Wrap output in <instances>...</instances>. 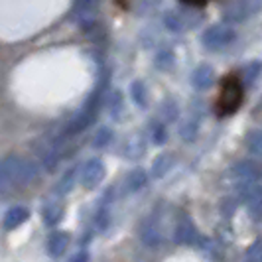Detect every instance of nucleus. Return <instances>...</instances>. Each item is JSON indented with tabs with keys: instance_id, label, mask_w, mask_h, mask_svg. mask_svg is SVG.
Here are the masks:
<instances>
[{
	"instance_id": "f257e3e1",
	"label": "nucleus",
	"mask_w": 262,
	"mask_h": 262,
	"mask_svg": "<svg viewBox=\"0 0 262 262\" xmlns=\"http://www.w3.org/2000/svg\"><path fill=\"white\" fill-rule=\"evenodd\" d=\"M4 164V171L8 178V184L12 185H26L36 178V168L20 156H6L2 160Z\"/></svg>"
},
{
	"instance_id": "f03ea898",
	"label": "nucleus",
	"mask_w": 262,
	"mask_h": 262,
	"mask_svg": "<svg viewBox=\"0 0 262 262\" xmlns=\"http://www.w3.org/2000/svg\"><path fill=\"white\" fill-rule=\"evenodd\" d=\"M243 103V85L236 77H227L223 81V89H221V97L217 108L221 115H231Z\"/></svg>"
},
{
	"instance_id": "7ed1b4c3",
	"label": "nucleus",
	"mask_w": 262,
	"mask_h": 262,
	"mask_svg": "<svg viewBox=\"0 0 262 262\" xmlns=\"http://www.w3.org/2000/svg\"><path fill=\"white\" fill-rule=\"evenodd\" d=\"M235 38H236L235 30L229 26V24H215V26H209L203 32L201 41H203V46L207 50L219 52V50H223L227 46H231L235 41Z\"/></svg>"
},
{
	"instance_id": "20e7f679",
	"label": "nucleus",
	"mask_w": 262,
	"mask_h": 262,
	"mask_svg": "<svg viewBox=\"0 0 262 262\" xmlns=\"http://www.w3.org/2000/svg\"><path fill=\"white\" fill-rule=\"evenodd\" d=\"M99 6H101V0H73V14L83 30L91 32L97 28Z\"/></svg>"
},
{
	"instance_id": "39448f33",
	"label": "nucleus",
	"mask_w": 262,
	"mask_h": 262,
	"mask_svg": "<svg viewBox=\"0 0 262 262\" xmlns=\"http://www.w3.org/2000/svg\"><path fill=\"white\" fill-rule=\"evenodd\" d=\"M105 180V164L101 158H91L81 170V184L85 189H93Z\"/></svg>"
},
{
	"instance_id": "423d86ee",
	"label": "nucleus",
	"mask_w": 262,
	"mask_h": 262,
	"mask_svg": "<svg viewBox=\"0 0 262 262\" xmlns=\"http://www.w3.org/2000/svg\"><path fill=\"white\" fill-rule=\"evenodd\" d=\"M197 241H199V235H197L193 221L187 215H182L173 229V243L182 245V247H189V245H195Z\"/></svg>"
},
{
	"instance_id": "0eeeda50",
	"label": "nucleus",
	"mask_w": 262,
	"mask_h": 262,
	"mask_svg": "<svg viewBox=\"0 0 262 262\" xmlns=\"http://www.w3.org/2000/svg\"><path fill=\"white\" fill-rule=\"evenodd\" d=\"M34 152H36V156H38V160H39V166H41L43 170L55 171L57 164H59V156H57V152H55V146H53L50 140H46V138L38 140V142L34 144Z\"/></svg>"
},
{
	"instance_id": "6e6552de",
	"label": "nucleus",
	"mask_w": 262,
	"mask_h": 262,
	"mask_svg": "<svg viewBox=\"0 0 262 262\" xmlns=\"http://www.w3.org/2000/svg\"><path fill=\"white\" fill-rule=\"evenodd\" d=\"M223 16L229 24H241L250 16V0H227Z\"/></svg>"
},
{
	"instance_id": "1a4fd4ad",
	"label": "nucleus",
	"mask_w": 262,
	"mask_h": 262,
	"mask_svg": "<svg viewBox=\"0 0 262 262\" xmlns=\"http://www.w3.org/2000/svg\"><path fill=\"white\" fill-rule=\"evenodd\" d=\"M140 238L148 249H158L162 245V231H160V221H158L156 215H150L142 223Z\"/></svg>"
},
{
	"instance_id": "9d476101",
	"label": "nucleus",
	"mask_w": 262,
	"mask_h": 262,
	"mask_svg": "<svg viewBox=\"0 0 262 262\" xmlns=\"http://www.w3.org/2000/svg\"><path fill=\"white\" fill-rule=\"evenodd\" d=\"M191 83H193V87H195L197 91H207L211 85L215 83V71H213V67L207 66V63L199 66L193 71Z\"/></svg>"
},
{
	"instance_id": "9b49d317",
	"label": "nucleus",
	"mask_w": 262,
	"mask_h": 262,
	"mask_svg": "<svg viewBox=\"0 0 262 262\" xmlns=\"http://www.w3.org/2000/svg\"><path fill=\"white\" fill-rule=\"evenodd\" d=\"M69 247V235L63 231H55L48 238V254L53 258H59Z\"/></svg>"
},
{
	"instance_id": "f8f14e48",
	"label": "nucleus",
	"mask_w": 262,
	"mask_h": 262,
	"mask_svg": "<svg viewBox=\"0 0 262 262\" xmlns=\"http://www.w3.org/2000/svg\"><path fill=\"white\" fill-rule=\"evenodd\" d=\"M146 184H148V173H146V170L144 168H134L126 176V180H124V191L126 193H134V191L146 187Z\"/></svg>"
},
{
	"instance_id": "ddd939ff",
	"label": "nucleus",
	"mask_w": 262,
	"mask_h": 262,
	"mask_svg": "<svg viewBox=\"0 0 262 262\" xmlns=\"http://www.w3.org/2000/svg\"><path fill=\"white\" fill-rule=\"evenodd\" d=\"M231 176L235 178L236 182H243V180H258V166L254 162H238L235 168L231 170Z\"/></svg>"
},
{
	"instance_id": "4468645a",
	"label": "nucleus",
	"mask_w": 262,
	"mask_h": 262,
	"mask_svg": "<svg viewBox=\"0 0 262 262\" xmlns=\"http://www.w3.org/2000/svg\"><path fill=\"white\" fill-rule=\"evenodd\" d=\"M28 217H30V211H28L26 207H22V205L12 207V209L6 211V215H4V227H6L8 231H12V229L20 227L22 223H26Z\"/></svg>"
},
{
	"instance_id": "2eb2a0df",
	"label": "nucleus",
	"mask_w": 262,
	"mask_h": 262,
	"mask_svg": "<svg viewBox=\"0 0 262 262\" xmlns=\"http://www.w3.org/2000/svg\"><path fill=\"white\" fill-rule=\"evenodd\" d=\"M144 150H146V142L140 134H132V136H128V140L124 142V148H122L124 156L130 158V160L142 156V154H144Z\"/></svg>"
},
{
	"instance_id": "dca6fc26",
	"label": "nucleus",
	"mask_w": 262,
	"mask_h": 262,
	"mask_svg": "<svg viewBox=\"0 0 262 262\" xmlns=\"http://www.w3.org/2000/svg\"><path fill=\"white\" fill-rule=\"evenodd\" d=\"M75 182H77V168H69V170L61 176L59 184L55 185V193H57V195H67V193L75 187Z\"/></svg>"
},
{
	"instance_id": "f3484780",
	"label": "nucleus",
	"mask_w": 262,
	"mask_h": 262,
	"mask_svg": "<svg viewBox=\"0 0 262 262\" xmlns=\"http://www.w3.org/2000/svg\"><path fill=\"white\" fill-rule=\"evenodd\" d=\"M61 217H63V207L59 205V203H50V205H46L43 207V215H41V219H43V223L53 227V225H57L61 221Z\"/></svg>"
},
{
	"instance_id": "a211bd4d",
	"label": "nucleus",
	"mask_w": 262,
	"mask_h": 262,
	"mask_svg": "<svg viewBox=\"0 0 262 262\" xmlns=\"http://www.w3.org/2000/svg\"><path fill=\"white\" fill-rule=\"evenodd\" d=\"M171 156L170 154H160L158 158H154V164H152V176L154 178H164L171 168Z\"/></svg>"
},
{
	"instance_id": "6ab92c4d",
	"label": "nucleus",
	"mask_w": 262,
	"mask_h": 262,
	"mask_svg": "<svg viewBox=\"0 0 262 262\" xmlns=\"http://www.w3.org/2000/svg\"><path fill=\"white\" fill-rule=\"evenodd\" d=\"M130 95H132V101L140 106V108H146V106H148V91H146L142 81H134V83H132Z\"/></svg>"
},
{
	"instance_id": "aec40b11",
	"label": "nucleus",
	"mask_w": 262,
	"mask_h": 262,
	"mask_svg": "<svg viewBox=\"0 0 262 262\" xmlns=\"http://www.w3.org/2000/svg\"><path fill=\"white\" fill-rule=\"evenodd\" d=\"M150 138L154 144H164L166 138H168V128H166V122L162 120H152L150 122Z\"/></svg>"
},
{
	"instance_id": "412c9836",
	"label": "nucleus",
	"mask_w": 262,
	"mask_h": 262,
	"mask_svg": "<svg viewBox=\"0 0 262 262\" xmlns=\"http://www.w3.org/2000/svg\"><path fill=\"white\" fill-rule=\"evenodd\" d=\"M111 142H113V130H111L108 126L99 128L97 134L93 136V146H95V148H106Z\"/></svg>"
},
{
	"instance_id": "4be33fe9",
	"label": "nucleus",
	"mask_w": 262,
	"mask_h": 262,
	"mask_svg": "<svg viewBox=\"0 0 262 262\" xmlns=\"http://www.w3.org/2000/svg\"><path fill=\"white\" fill-rule=\"evenodd\" d=\"M197 130H199V124H197V120L193 118H189V120H185L184 124H182V128H180V134H182V138L184 140H193L197 136Z\"/></svg>"
},
{
	"instance_id": "5701e85b",
	"label": "nucleus",
	"mask_w": 262,
	"mask_h": 262,
	"mask_svg": "<svg viewBox=\"0 0 262 262\" xmlns=\"http://www.w3.org/2000/svg\"><path fill=\"white\" fill-rule=\"evenodd\" d=\"M108 225H111V215H108V209L101 207L99 213L95 215V227H97V231H99V233H105L106 229H108Z\"/></svg>"
},
{
	"instance_id": "b1692460",
	"label": "nucleus",
	"mask_w": 262,
	"mask_h": 262,
	"mask_svg": "<svg viewBox=\"0 0 262 262\" xmlns=\"http://www.w3.org/2000/svg\"><path fill=\"white\" fill-rule=\"evenodd\" d=\"M247 146H249V152L252 156H258L262 152V136L258 130H254L250 134L249 138H247Z\"/></svg>"
},
{
	"instance_id": "393cba45",
	"label": "nucleus",
	"mask_w": 262,
	"mask_h": 262,
	"mask_svg": "<svg viewBox=\"0 0 262 262\" xmlns=\"http://www.w3.org/2000/svg\"><path fill=\"white\" fill-rule=\"evenodd\" d=\"M245 262H262V247L260 241H254L245 252Z\"/></svg>"
},
{
	"instance_id": "a878e982",
	"label": "nucleus",
	"mask_w": 262,
	"mask_h": 262,
	"mask_svg": "<svg viewBox=\"0 0 262 262\" xmlns=\"http://www.w3.org/2000/svg\"><path fill=\"white\" fill-rule=\"evenodd\" d=\"M178 106L173 105V103H166L164 108H162V115H164V120L162 122H171V120H176L178 118Z\"/></svg>"
},
{
	"instance_id": "bb28decb",
	"label": "nucleus",
	"mask_w": 262,
	"mask_h": 262,
	"mask_svg": "<svg viewBox=\"0 0 262 262\" xmlns=\"http://www.w3.org/2000/svg\"><path fill=\"white\" fill-rule=\"evenodd\" d=\"M8 189H10V184H8V178H6V171H4V164L0 160V193H4Z\"/></svg>"
},
{
	"instance_id": "cd10ccee",
	"label": "nucleus",
	"mask_w": 262,
	"mask_h": 262,
	"mask_svg": "<svg viewBox=\"0 0 262 262\" xmlns=\"http://www.w3.org/2000/svg\"><path fill=\"white\" fill-rule=\"evenodd\" d=\"M69 262H89V252H87V250H79L77 254Z\"/></svg>"
},
{
	"instance_id": "c85d7f7f",
	"label": "nucleus",
	"mask_w": 262,
	"mask_h": 262,
	"mask_svg": "<svg viewBox=\"0 0 262 262\" xmlns=\"http://www.w3.org/2000/svg\"><path fill=\"white\" fill-rule=\"evenodd\" d=\"M184 4H187V6H203V4H207L209 0H182Z\"/></svg>"
}]
</instances>
